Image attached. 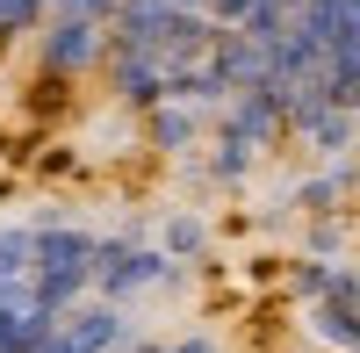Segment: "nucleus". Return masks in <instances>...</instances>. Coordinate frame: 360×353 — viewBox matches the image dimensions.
Instances as JSON below:
<instances>
[{"instance_id": "f257e3e1", "label": "nucleus", "mask_w": 360, "mask_h": 353, "mask_svg": "<svg viewBox=\"0 0 360 353\" xmlns=\"http://www.w3.org/2000/svg\"><path fill=\"white\" fill-rule=\"evenodd\" d=\"M94 231H72V224H37V274H29V303L65 317L94 296Z\"/></svg>"}, {"instance_id": "f03ea898", "label": "nucleus", "mask_w": 360, "mask_h": 353, "mask_svg": "<svg viewBox=\"0 0 360 353\" xmlns=\"http://www.w3.org/2000/svg\"><path fill=\"white\" fill-rule=\"evenodd\" d=\"M180 267L159 252V245H144V238H101L94 245V303H137V296H159V288H173Z\"/></svg>"}, {"instance_id": "7ed1b4c3", "label": "nucleus", "mask_w": 360, "mask_h": 353, "mask_svg": "<svg viewBox=\"0 0 360 353\" xmlns=\"http://www.w3.org/2000/svg\"><path fill=\"white\" fill-rule=\"evenodd\" d=\"M37 58H44L51 79H79V72H94L108 58V29L101 22H79V15H51L44 37H37Z\"/></svg>"}, {"instance_id": "20e7f679", "label": "nucleus", "mask_w": 360, "mask_h": 353, "mask_svg": "<svg viewBox=\"0 0 360 353\" xmlns=\"http://www.w3.org/2000/svg\"><path fill=\"white\" fill-rule=\"evenodd\" d=\"M130 346V317L115 310V303H79V310H65L51 325V339L37 346V353H123Z\"/></svg>"}, {"instance_id": "39448f33", "label": "nucleus", "mask_w": 360, "mask_h": 353, "mask_svg": "<svg viewBox=\"0 0 360 353\" xmlns=\"http://www.w3.org/2000/svg\"><path fill=\"white\" fill-rule=\"evenodd\" d=\"M101 72H108L115 108H130V115H152V108L166 101V65H159V58H144V51H108Z\"/></svg>"}, {"instance_id": "423d86ee", "label": "nucleus", "mask_w": 360, "mask_h": 353, "mask_svg": "<svg viewBox=\"0 0 360 353\" xmlns=\"http://www.w3.org/2000/svg\"><path fill=\"white\" fill-rule=\"evenodd\" d=\"M209 123H217V115H202L188 101H159L152 115H144V144H159V152H188V144H202Z\"/></svg>"}, {"instance_id": "0eeeda50", "label": "nucleus", "mask_w": 360, "mask_h": 353, "mask_svg": "<svg viewBox=\"0 0 360 353\" xmlns=\"http://www.w3.org/2000/svg\"><path fill=\"white\" fill-rule=\"evenodd\" d=\"M29 274H37V231L15 224L0 231V303H29Z\"/></svg>"}, {"instance_id": "6e6552de", "label": "nucleus", "mask_w": 360, "mask_h": 353, "mask_svg": "<svg viewBox=\"0 0 360 353\" xmlns=\"http://www.w3.org/2000/svg\"><path fill=\"white\" fill-rule=\"evenodd\" d=\"M252 166H259V152H252L238 130H224V123H217V137H209V159H202V181H209V188H238Z\"/></svg>"}, {"instance_id": "1a4fd4ad", "label": "nucleus", "mask_w": 360, "mask_h": 353, "mask_svg": "<svg viewBox=\"0 0 360 353\" xmlns=\"http://www.w3.org/2000/svg\"><path fill=\"white\" fill-rule=\"evenodd\" d=\"M202 245H209V231H202L195 217H173V224H166V245H159V252H166L173 267H180V259H195Z\"/></svg>"}, {"instance_id": "9d476101", "label": "nucleus", "mask_w": 360, "mask_h": 353, "mask_svg": "<svg viewBox=\"0 0 360 353\" xmlns=\"http://www.w3.org/2000/svg\"><path fill=\"white\" fill-rule=\"evenodd\" d=\"M288 202H295V210H317V217H332V210H339V173H317V181H303Z\"/></svg>"}, {"instance_id": "9b49d317", "label": "nucleus", "mask_w": 360, "mask_h": 353, "mask_svg": "<svg viewBox=\"0 0 360 353\" xmlns=\"http://www.w3.org/2000/svg\"><path fill=\"white\" fill-rule=\"evenodd\" d=\"M115 8H123V0H51V15H79V22H115Z\"/></svg>"}, {"instance_id": "f8f14e48", "label": "nucleus", "mask_w": 360, "mask_h": 353, "mask_svg": "<svg viewBox=\"0 0 360 353\" xmlns=\"http://www.w3.org/2000/svg\"><path fill=\"white\" fill-rule=\"evenodd\" d=\"M159 353H217L209 332H188V339H159Z\"/></svg>"}]
</instances>
